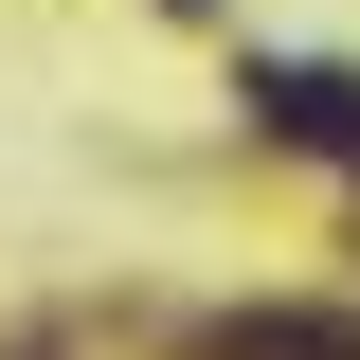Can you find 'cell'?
I'll return each mask as SVG.
<instances>
[{"label": "cell", "mask_w": 360, "mask_h": 360, "mask_svg": "<svg viewBox=\"0 0 360 360\" xmlns=\"http://www.w3.org/2000/svg\"><path fill=\"white\" fill-rule=\"evenodd\" d=\"M270 144H307V162H360V72H324V54H252V90H234Z\"/></svg>", "instance_id": "obj_1"}, {"label": "cell", "mask_w": 360, "mask_h": 360, "mask_svg": "<svg viewBox=\"0 0 360 360\" xmlns=\"http://www.w3.org/2000/svg\"><path fill=\"white\" fill-rule=\"evenodd\" d=\"M198 360H360V324H324V307H234V324H198Z\"/></svg>", "instance_id": "obj_2"}]
</instances>
